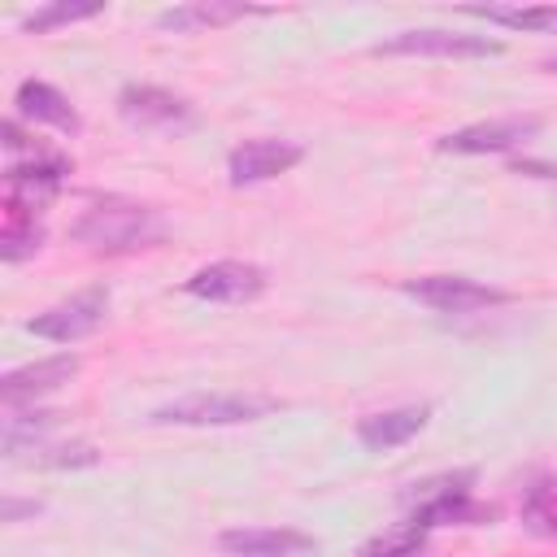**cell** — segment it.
I'll list each match as a JSON object with an SVG mask.
<instances>
[{
    "label": "cell",
    "mask_w": 557,
    "mask_h": 557,
    "mask_svg": "<svg viewBox=\"0 0 557 557\" xmlns=\"http://www.w3.org/2000/svg\"><path fill=\"white\" fill-rule=\"evenodd\" d=\"M405 296L431 305L435 313H474V309H487V305H505L509 292L500 287H487V283H474V278H461V274H431V278H409L400 287Z\"/></svg>",
    "instance_id": "3957f363"
},
{
    "label": "cell",
    "mask_w": 557,
    "mask_h": 557,
    "mask_svg": "<svg viewBox=\"0 0 557 557\" xmlns=\"http://www.w3.org/2000/svg\"><path fill=\"white\" fill-rule=\"evenodd\" d=\"M426 531H431V527H422L418 518H409V522H400V527L374 535V540L361 548V557H413V553L422 548Z\"/></svg>",
    "instance_id": "ac0fdd59"
},
{
    "label": "cell",
    "mask_w": 557,
    "mask_h": 557,
    "mask_svg": "<svg viewBox=\"0 0 557 557\" xmlns=\"http://www.w3.org/2000/svg\"><path fill=\"white\" fill-rule=\"evenodd\" d=\"M522 522L544 535V540H557V479H535L522 496Z\"/></svg>",
    "instance_id": "2e32d148"
},
{
    "label": "cell",
    "mask_w": 557,
    "mask_h": 557,
    "mask_svg": "<svg viewBox=\"0 0 557 557\" xmlns=\"http://www.w3.org/2000/svg\"><path fill=\"white\" fill-rule=\"evenodd\" d=\"M17 113L30 117V122H48V126H57V131H78L74 104H70L57 87H48V83H39V78H26V83L17 87Z\"/></svg>",
    "instance_id": "5bb4252c"
},
{
    "label": "cell",
    "mask_w": 557,
    "mask_h": 557,
    "mask_svg": "<svg viewBox=\"0 0 557 557\" xmlns=\"http://www.w3.org/2000/svg\"><path fill=\"white\" fill-rule=\"evenodd\" d=\"M26 144H30V139L22 135L17 117H9V122H4V148H9V152H17V148H26Z\"/></svg>",
    "instance_id": "44dd1931"
},
{
    "label": "cell",
    "mask_w": 557,
    "mask_h": 557,
    "mask_svg": "<svg viewBox=\"0 0 557 557\" xmlns=\"http://www.w3.org/2000/svg\"><path fill=\"white\" fill-rule=\"evenodd\" d=\"M78 374V357L74 352H57V357H44L35 366H22V370H9L0 379V400L4 409H17V405H30L48 392H57L61 383H70Z\"/></svg>",
    "instance_id": "ba28073f"
},
{
    "label": "cell",
    "mask_w": 557,
    "mask_h": 557,
    "mask_svg": "<svg viewBox=\"0 0 557 557\" xmlns=\"http://www.w3.org/2000/svg\"><path fill=\"white\" fill-rule=\"evenodd\" d=\"M187 292L200 296V300L244 305V300L265 292V270L252 265V261H213V265H205L187 278Z\"/></svg>",
    "instance_id": "52a82bcc"
},
{
    "label": "cell",
    "mask_w": 557,
    "mask_h": 557,
    "mask_svg": "<svg viewBox=\"0 0 557 557\" xmlns=\"http://www.w3.org/2000/svg\"><path fill=\"white\" fill-rule=\"evenodd\" d=\"M70 231L91 252H139V248H152L165 239V218L152 205L109 196V200H96L91 209H83V218Z\"/></svg>",
    "instance_id": "6da1fadb"
},
{
    "label": "cell",
    "mask_w": 557,
    "mask_h": 557,
    "mask_svg": "<svg viewBox=\"0 0 557 557\" xmlns=\"http://www.w3.org/2000/svg\"><path fill=\"white\" fill-rule=\"evenodd\" d=\"M383 57H496L500 44L483 35H461V30H400L383 44H374Z\"/></svg>",
    "instance_id": "8992f818"
},
{
    "label": "cell",
    "mask_w": 557,
    "mask_h": 557,
    "mask_svg": "<svg viewBox=\"0 0 557 557\" xmlns=\"http://www.w3.org/2000/svg\"><path fill=\"white\" fill-rule=\"evenodd\" d=\"M470 17L509 26V30H557V4H531V9H513V4H470L461 9Z\"/></svg>",
    "instance_id": "9a60e30c"
},
{
    "label": "cell",
    "mask_w": 557,
    "mask_h": 557,
    "mask_svg": "<svg viewBox=\"0 0 557 557\" xmlns=\"http://www.w3.org/2000/svg\"><path fill=\"white\" fill-rule=\"evenodd\" d=\"M104 305H109V292H104V287H87V292H78V296H70V300H61V305H52V309L35 313L26 326H30V335H39V339L74 344V339H83V335H91V331L100 326Z\"/></svg>",
    "instance_id": "277c9868"
},
{
    "label": "cell",
    "mask_w": 557,
    "mask_h": 557,
    "mask_svg": "<svg viewBox=\"0 0 557 557\" xmlns=\"http://www.w3.org/2000/svg\"><path fill=\"white\" fill-rule=\"evenodd\" d=\"M278 409V396H257V392H196L183 400H170L152 413V422H178V426H235V422H257Z\"/></svg>",
    "instance_id": "7a4b0ae2"
},
{
    "label": "cell",
    "mask_w": 557,
    "mask_h": 557,
    "mask_svg": "<svg viewBox=\"0 0 557 557\" xmlns=\"http://www.w3.org/2000/svg\"><path fill=\"white\" fill-rule=\"evenodd\" d=\"M39 466H96V448H87V444H65V448H52V457H44Z\"/></svg>",
    "instance_id": "ffe728a7"
},
{
    "label": "cell",
    "mask_w": 557,
    "mask_h": 557,
    "mask_svg": "<svg viewBox=\"0 0 557 557\" xmlns=\"http://www.w3.org/2000/svg\"><path fill=\"white\" fill-rule=\"evenodd\" d=\"M100 13V0H57V4H44L35 13L22 17V30L30 35H44L52 26H65V22H83V17H96Z\"/></svg>",
    "instance_id": "e0dca14e"
},
{
    "label": "cell",
    "mask_w": 557,
    "mask_h": 557,
    "mask_svg": "<svg viewBox=\"0 0 557 557\" xmlns=\"http://www.w3.org/2000/svg\"><path fill=\"white\" fill-rule=\"evenodd\" d=\"M305 157L300 144H287V139H248L231 152V183L235 187H248V183H265L283 170H292L296 161Z\"/></svg>",
    "instance_id": "9c48e42d"
},
{
    "label": "cell",
    "mask_w": 557,
    "mask_h": 557,
    "mask_svg": "<svg viewBox=\"0 0 557 557\" xmlns=\"http://www.w3.org/2000/svg\"><path fill=\"white\" fill-rule=\"evenodd\" d=\"M218 544L235 557H309L318 548L313 535L292 527H239V531H222Z\"/></svg>",
    "instance_id": "30bf717a"
},
{
    "label": "cell",
    "mask_w": 557,
    "mask_h": 557,
    "mask_svg": "<svg viewBox=\"0 0 557 557\" xmlns=\"http://www.w3.org/2000/svg\"><path fill=\"white\" fill-rule=\"evenodd\" d=\"M544 70H553V74H557V57H548V61H544Z\"/></svg>",
    "instance_id": "603a6c76"
},
{
    "label": "cell",
    "mask_w": 557,
    "mask_h": 557,
    "mask_svg": "<svg viewBox=\"0 0 557 557\" xmlns=\"http://www.w3.org/2000/svg\"><path fill=\"white\" fill-rule=\"evenodd\" d=\"M248 13H261L252 4H231V0H191V4H174L157 17L161 30H200V26H226L239 22Z\"/></svg>",
    "instance_id": "4fadbf2b"
},
{
    "label": "cell",
    "mask_w": 557,
    "mask_h": 557,
    "mask_svg": "<svg viewBox=\"0 0 557 557\" xmlns=\"http://www.w3.org/2000/svg\"><path fill=\"white\" fill-rule=\"evenodd\" d=\"M431 409L426 405H400V409H383V413H366L357 422V440L370 448V453H387V448H400L405 440H413L422 426H426Z\"/></svg>",
    "instance_id": "7c38bea8"
},
{
    "label": "cell",
    "mask_w": 557,
    "mask_h": 557,
    "mask_svg": "<svg viewBox=\"0 0 557 557\" xmlns=\"http://www.w3.org/2000/svg\"><path fill=\"white\" fill-rule=\"evenodd\" d=\"M35 509H39L35 500H13V496H9V500H4V522H17L22 513H35Z\"/></svg>",
    "instance_id": "7402d4cb"
},
{
    "label": "cell",
    "mask_w": 557,
    "mask_h": 557,
    "mask_svg": "<svg viewBox=\"0 0 557 557\" xmlns=\"http://www.w3.org/2000/svg\"><path fill=\"white\" fill-rule=\"evenodd\" d=\"M117 113L131 122V126H144V131H187L196 117H191V104L165 87H152V83H131L122 87L117 96Z\"/></svg>",
    "instance_id": "5b68a950"
},
{
    "label": "cell",
    "mask_w": 557,
    "mask_h": 557,
    "mask_svg": "<svg viewBox=\"0 0 557 557\" xmlns=\"http://www.w3.org/2000/svg\"><path fill=\"white\" fill-rule=\"evenodd\" d=\"M44 244V231L39 222H17V218H4V231H0V257L4 261H26L35 257Z\"/></svg>",
    "instance_id": "d6986e66"
},
{
    "label": "cell",
    "mask_w": 557,
    "mask_h": 557,
    "mask_svg": "<svg viewBox=\"0 0 557 557\" xmlns=\"http://www.w3.org/2000/svg\"><path fill=\"white\" fill-rule=\"evenodd\" d=\"M540 131L535 117H496V122H474V126H461L453 135L440 139V152H505L522 139H531Z\"/></svg>",
    "instance_id": "8fae6325"
}]
</instances>
